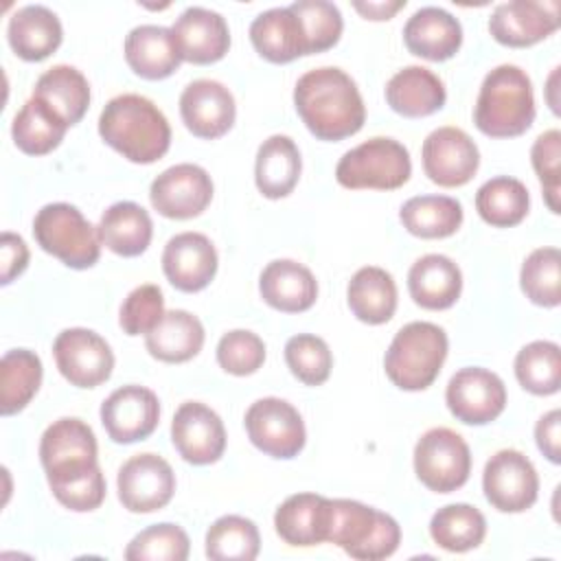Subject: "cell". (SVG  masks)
Masks as SVG:
<instances>
[{"label": "cell", "mask_w": 561, "mask_h": 561, "mask_svg": "<svg viewBox=\"0 0 561 561\" xmlns=\"http://www.w3.org/2000/svg\"><path fill=\"white\" fill-rule=\"evenodd\" d=\"M250 42L272 64H289L309 55L302 22L289 7H274L259 13L250 24Z\"/></svg>", "instance_id": "obj_24"}, {"label": "cell", "mask_w": 561, "mask_h": 561, "mask_svg": "<svg viewBox=\"0 0 561 561\" xmlns=\"http://www.w3.org/2000/svg\"><path fill=\"white\" fill-rule=\"evenodd\" d=\"M430 535L447 552H467L484 541L486 519L471 504H447L432 515Z\"/></svg>", "instance_id": "obj_40"}, {"label": "cell", "mask_w": 561, "mask_h": 561, "mask_svg": "<svg viewBox=\"0 0 561 561\" xmlns=\"http://www.w3.org/2000/svg\"><path fill=\"white\" fill-rule=\"evenodd\" d=\"M414 471L430 491L451 493L469 480V445L449 427H432L414 445Z\"/></svg>", "instance_id": "obj_9"}, {"label": "cell", "mask_w": 561, "mask_h": 561, "mask_svg": "<svg viewBox=\"0 0 561 561\" xmlns=\"http://www.w3.org/2000/svg\"><path fill=\"white\" fill-rule=\"evenodd\" d=\"M191 550L188 535L178 524H153L140 530L125 548L129 561H186Z\"/></svg>", "instance_id": "obj_44"}, {"label": "cell", "mask_w": 561, "mask_h": 561, "mask_svg": "<svg viewBox=\"0 0 561 561\" xmlns=\"http://www.w3.org/2000/svg\"><path fill=\"white\" fill-rule=\"evenodd\" d=\"M149 199L162 217L193 219L208 208L213 199V180L197 164H173L151 182Z\"/></svg>", "instance_id": "obj_16"}, {"label": "cell", "mask_w": 561, "mask_h": 561, "mask_svg": "<svg viewBox=\"0 0 561 561\" xmlns=\"http://www.w3.org/2000/svg\"><path fill=\"white\" fill-rule=\"evenodd\" d=\"M53 355L59 373L77 388H96L110 379L114 353L110 344L92 329L72 327L53 342Z\"/></svg>", "instance_id": "obj_12"}, {"label": "cell", "mask_w": 561, "mask_h": 561, "mask_svg": "<svg viewBox=\"0 0 561 561\" xmlns=\"http://www.w3.org/2000/svg\"><path fill=\"white\" fill-rule=\"evenodd\" d=\"M164 316L162 289L153 283L140 285L127 294L121 305L118 324L127 335H147Z\"/></svg>", "instance_id": "obj_48"}, {"label": "cell", "mask_w": 561, "mask_h": 561, "mask_svg": "<svg viewBox=\"0 0 561 561\" xmlns=\"http://www.w3.org/2000/svg\"><path fill=\"white\" fill-rule=\"evenodd\" d=\"M123 50L127 66L149 81L171 77L182 61L171 28L158 24L134 26L125 37Z\"/></svg>", "instance_id": "obj_27"}, {"label": "cell", "mask_w": 561, "mask_h": 561, "mask_svg": "<svg viewBox=\"0 0 561 561\" xmlns=\"http://www.w3.org/2000/svg\"><path fill=\"white\" fill-rule=\"evenodd\" d=\"M37 245L72 270H88L101 256L99 228H94L77 206L66 202L46 204L33 219Z\"/></svg>", "instance_id": "obj_6"}, {"label": "cell", "mask_w": 561, "mask_h": 561, "mask_svg": "<svg viewBox=\"0 0 561 561\" xmlns=\"http://www.w3.org/2000/svg\"><path fill=\"white\" fill-rule=\"evenodd\" d=\"M245 432L250 443L263 454L280 460L298 456L305 447L307 432L300 412L285 399H256L245 412Z\"/></svg>", "instance_id": "obj_10"}, {"label": "cell", "mask_w": 561, "mask_h": 561, "mask_svg": "<svg viewBox=\"0 0 561 561\" xmlns=\"http://www.w3.org/2000/svg\"><path fill=\"white\" fill-rule=\"evenodd\" d=\"M533 169L541 182L546 204L552 213H559V191H561V131L548 129L537 136L530 149Z\"/></svg>", "instance_id": "obj_49"}, {"label": "cell", "mask_w": 561, "mask_h": 561, "mask_svg": "<svg viewBox=\"0 0 561 561\" xmlns=\"http://www.w3.org/2000/svg\"><path fill=\"white\" fill-rule=\"evenodd\" d=\"M421 158L425 175L445 188L467 184L480 167L478 145L467 131L451 125L427 134L423 140Z\"/></svg>", "instance_id": "obj_15"}, {"label": "cell", "mask_w": 561, "mask_h": 561, "mask_svg": "<svg viewBox=\"0 0 561 561\" xmlns=\"http://www.w3.org/2000/svg\"><path fill=\"white\" fill-rule=\"evenodd\" d=\"M353 7L366 18V20H390L399 9L405 7V0L397 2H353Z\"/></svg>", "instance_id": "obj_53"}, {"label": "cell", "mask_w": 561, "mask_h": 561, "mask_svg": "<svg viewBox=\"0 0 561 561\" xmlns=\"http://www.w3.org/2000/svg\"><path fill=\"white\" fill-rule=\"evenodd\" d=\"M99 134L114 151L136 164L160 160L171 145V127L162 110L142 94L110 99L99 116Z\"/></svg>", "instance_id": "obj_2"}, {"label": "cell", "mask_w": 561, "mask_h": 561, "mask_svg": "<svg viewBox=\"0 0 561 561\" xmlns=\"http://www.w3.org/2000/svg\"><path fill=\"white\" fill-rule=\"evenodd\" d=\"M261 537L252 519L224 515L206 533V557L215 561H252L259 557Z\"/></svg>", "instance_id": "obj_42"}, {"label": "cell", "mask_w": 561, "mask_h": 561, "mask_svg": "<svg viewBox=\"0 0 561 561\" xmlns=\"http://www.w3.org/2000/svg\"><path fill=\"white\" fill-rule=\"evenodd\" d=\"M101 245L118 256L142 254L153 237V224L149 213L136 202L112 204L99 221Z\"/></svg>", "instance_id": "obj_33"}, {"label": "cell", "mask_w": 561, "mask_h": 561, "mask_svg": "<svg viewBox=\"0 0 561 561\" xmlns=\"http://www.w3.org/2000/svg\"><path fill=\"white\" fill-rule=\"evenodd\" d=\"M118 500L129 513L164 508L175 493V473L158 454H136L123 462L116 478Z\"/></svg>", "instance_id": "obj_14"}, {"label": "cell", "mask_w": 561, "mask_h": 561, "mask_svg": "<svg viewBox=\"0 0 561 561\" xmlns=\"http://www.w3.org/2000/svg\"><path fill=\"white\" fill-rule=\"evenodd\" d=\"M535 121L533 83L526 70L513 64L495 66L482 79L473 123L491 138L522 136Z\"/></svg>", "instance_id": "obj_3"}, {"label": "cell", "mask_w": 561, "mask_h": 561, "mask_svg": "<svg viewBox=\"0 0 561 561\" xmlns=\"http://www.w3.org/2000/svg\"><path fill=\"white\" fill-rule=\"evenodd\" d=\"M182 61L208 66L219 61L230 48V31L226 20L210 9L188 7L171 26Z\"/></svg>", "instance_id": "obj_22"}, {"label": "cell", "mask_w": 561, "mask_h": 561, "mask_svg": "<svg viewBox=\"0 0 561 561\" xmlns=\"http://www.w3.org/2000/svg\"><path fill=\"white\" fill-rule=\"evenodd\" d=\"M64 31L59 18L44 4L18 9L7 24L11 50L24 61H42L61 44Z\"/></svg>", "instance_id": "obj_28"}, {"label": "cell", "mask_w": 561, "mask_h": 561, "mask_svg": "<svg viewBox=\"0 0 561 561\" xmlns=\"http://www.w3.org/2000/svg\"><path fill=\"white\" fill-rule=\"evenodd\" d=\"M160 421V401L145 386H123L101 403V423L107 436L118 445L145 440Z\"/></svg>", "instance_id": "obj_17"}, {"label": "cell", "mask_w": 561, "mask_h": 561, "mask_svg": "<svg viewBox=\"0 0 561 561\" xmlns=\"http://www.w3.org/2000/svg\"><path fill=\"white\" fill-rule=\"evenodd\" d=\"M329 543L340 546L359 561H379L399 548L401 528L397 519L357 500H331Z\"/></svg>", "instance_id": "obj_5"}, {"label": "cell", "mask_w": 561, "mask_h": 561, "mask_svg": "<svg viewBox=\"0 0 561 561\" xmlns=\"http://www.w3.org/2000/svg\"><path fill=\"white\" fill-rule=\"evenodd\" d=\"M289 9L300 18L307 44H309V55L313 53H324L333 48L340 42L344 20L340 9L333 2L327 0H296L289 4Z\"/></svg>", "instance_id": "obj_46"}, {"label": "cell", "mask_w": 561, "mask_h": 561, "mask_svg": "<svg viewBox=\"0 0 561 561\" xmlns=\"http://www.w3.org/2000/svg\"><path fill=\"white\" fill-rule=\"evenodd\" d=\"M265 362V344L263 340L248 331L234 329L221 335L217 344V364L237 377H245L256 373Z\"/></svg>", "instance_id": "obj_47"}, {"label": "cell", "mask_w": 561, "mask_h": 561, "mask_svg": "<svg viewBox=\"0 0 561 561\" xmlns=\"http://www.w3.org/2000/svg\"><path fill=\"white\" fill-rule=\"evenodd\" d=\"M42 383V359L28 348L7 351L0 359V412H22Z\"/></svg>", "instance_id": "obj_38"}, {"label": "cell", "mask_w": 561, "mask_h": 561, "mask_svg": "<svg viewBox=\"0 0 561 561\" xmlns=\"http://www.w3.org/2000/svg\"><path fill=\"white\" fill-rule=\"evenodd\" d=\"M259 291L272 309L283 313H300L313 307L318 298V283L311 270L302 263L276 259L263 267Z\"/></svg>", "instance_id": "obj_26"}, {"label": "cell", "mask_w": 561, "mask_h": 561, "mask_svg": "<svg viewBox=\"0 0 561 561\" xmlns=\"http://www.w3.org/2000/svg\"><path fill=\"white\" fill-rule=\"evenodd\" d=\"M331 500L318 493L289 495L274 513L276 535L294 548H311L329 537Z\"/></svg>", "instance_id": "obj_25"}, {"label": "cell", "mask_w": 561, "mask_h": 561, "mask_svg": "<svg viewBox=\"0 0 561 561\" xmlns=\"http://www.w3.org/2000/svg\"><path fill=\"white\" fill-rule=\"evenodd\" d=\"M445 401L460 423L486 425L504 412L506 388L495 373L480 366H467L449 379Z\"/></svg>", "instance_id": "obj_13"}, {"label": "cell", "mask_w": 561, "mask_h": 561, "mask_svg": "<svg viewBox=\"0 0 561 561\" xmlns=\"http://www.w3.org/2000/svg\"><path fill=\"white\" fill-rule=\"evenodd\" d=\"M530 208V195L522 180L497 175L486 180L476 193L478 215L495 228H511L524 221Z\"/></svg>", "instance_id": "obj_39"}, {"label": "cell", "mask_w": 561, "mask_h": 561, "mask_svg": "<svg viewBox=\"0 0 561 561\" xmlns=\"http://www.w3.org/2000/svg\"><path fill=\"white\" fill-rule=\"evenodd\" d=\"M162 272L175 289L202 291L217 274V250L202 232H180L164 245Z\"/></svg>", "instance_id": "obj_21"}, {"label": "cell", "mask_w": 561, "mask_h": 561, "mask_svg": "<svg viewBox=\"0 0 561 561\" xmlns=\"http://www.w3.org/2000/svg\"><path fill=\"white\" fill-rule=\"evenodd\" d=\"M408 289L412 300L423 309H449L462 291L460 267L445 254H425L412 263Z\"/></svg>", "instance_id": "obj_30"}, {"label": "cell", "mask_w": 561, "mask_h": 561, "mask_svg": "<svg viewBox=\"0 0 561 561\" xmlns=\"http://www.w3.org/2000/svg\"><path fill=\"white\" fill-rule=\"evenodd\" d=\"M180 116L193 136L215 140L234 125V96L215 79H195L180 94Z\"/></svg>", "instance_id": "obj_19"}, {"label": "cell", "mask_w": 561, "mask_h": 561, "mask_svg": "<svg viewBox=\"0 0 561 561\" xmlns=\"http://www.w3.org/2000/svg\"><path fill=\"white\" fill-rule=\"evenodd\" d=\"M68 123L42 99L31 96L11 123V136L20 151L26 156H44L59 147Z\"/></svg>", "instance_id": "obj_35"}, {"label": "cell", "mask_w": 561, "mask_h": 561, "mask_svg": "<svg viewBox=\"0 0 561 561\" xmlns=\"http://www.w3.org/2000/svg\"><path fill=\"white\" fill-rule=\"evenodd\" d=\"M33 96L50 105L70 127L77 125L88 112L90 85L81 70L68 64H57L37 79Z\"/></svg>", "instance_id": "obj_36"}, {"label": "cell", "mask_w": 561, "mask_h": 561, "mask_svg": "<svg viewBox=\"0 0 561 561\" xmlns=\"http://www.w3.org/2000/svg\"><path fill=\"white\" fill-rule=\"evenodd\" d=\"M96 454L99 447L92 427L75 416H64L50 423L39 440V460L48 486L94 471L99 467Z\"/></svg>", "instance_id": "obj_8"}, {"label": "cell", "mask_w": 561, "mask_h": 561, "mask_svg": "<svg viewBox=\"0 0 561 561\" xmlns=\"http://www.w3.org/2000/svg\"><path fill=\"white\" fill-rule=\"evenodd\" d=\"M519 285L530 302L557 307L561 302V252L557 248L533 250L522 263Z\"/></svg>", "instance_id": "obj_43"}, {"label": "cell", "mask_w": 561, "mask_h": 561, "mask_svg": "<svg viewBox=\"0 0 561 561\" xmlns=\"http://www.w3.org/2000/svg\"><path fill=\"white\" fill-rule=\"evenodd\" d=\"M346 300L357 320L366 324H383L397 311L394 278L377 265L359 267L348 280Z\"/></svg>", "instance_id": "obj_34"}, {"label": "cell", "mask_w": 561, "mask_h": 561, "mask_svg": "<svg viewBox=\"0 0 561 561\" xmlns=\"http://www.w3.org/2000/svg\"><path fill=\"white\" fill-rule=\"evenodd\" d=\"M410 175L412 160L408 149L399 140L383 136H375L348 149L335 167L337 184L351 191H394L403 186Z\"/></svg>", "instance_id": "obj_7"}, {"label": "cell", "mask_w": 561, "mask_h": 561, "mask_svg": "<svg viewBox=\"0 0 561 561\" xmlns=\"http://www.w3.org/2000/svg\"><path fill=\"white\" fill-rule=\"evenodd\" d=\"M285 362L291 375L305 386L324 383L333 368V355L329 344L311 333H298L287 340Z\"/></svg>", "instance_id": "obj_45"}, {"label": "cell", "mask_w": 561, "mask_h": 561, "mask_svg": "<svg viewBox=\"0 0 561 561\" xmlns=\"http://www.w3.org/2000/svg\"><path fill=\"white\" fill-rule=\"evenodd\" d=\"M302 169L300 151L289 136L274 134L261 142L254 162V182L263 197H287L298 184Z\"/></svg>", "instance_id": "obj_31"}, {"label": "cell", "mask_w": 561, "mask_h": 561, "mask_svg": "<svg viewBox=\"0 0 561 561\" xmlns=\"http://www.w3.org/2000/svg\"><path fill=\"white\" fill-rule=\"evenodd\" d=\"M53 495L57 497V502L75 513H88L94 511L103 504L105 500V478L101 467H96L94 471L72 478L64 484L50 486Z\"/></svg>", "instance_id": "obj_50"}, {"label": "cell", "mask_w": 561, "mask_h": 561, "mask_svg": "<svg viewBox=\"0 0 561 561\" xmlns=\"http://www.w3.org/2000/svg\"><path fill=\"white\" fill-rule=\"evenodd\" d=\"M408 50L427 61L451 59L462 44V26L458 18L440 7H421L403 26Z\"/></svg>", "instance_id": "obj_23"}, {"label": "cell", "mask_w": 561, "mask_h": 561, "mask_svg": "<svg viewBox=\"0 0 561 561\" xmlns=\"http://www.w3.org/2000/svg\"><path fill=\"white\" fill-rule=\"evenodd\" d=\"M204 324L197 316L184 309L164 311L162 320L145 335V346L151 357L167 364L193 359L204 346Z\"/></svg>", "instance_id": "obj_32"}, {"label": "cell", "mask_w": 561, "mask_h": 561, "mask_svg": "<svg viewBox=\"0 0 561 561\" xmlns=\"http://www.w3.org/2000/svg\"><path fill=\"white\" fill-rule=\"evenodd\" d=\"M171 440L191 465H213L224 456L226 430L215 410L202 401H184L171 421Z\"/></svg>", "instance_id": "obj_18"}, {"label": "cell", "mask_w": 561, "mask_h": 561, "mask_svg": "<svg viewBox=\"0 0 561 561\" xmlns=\"http://www.w3.org/2000/svg\"><path fill=\"white\" fill-rule=\"evenodd\" d=\"M294 105L307 129L320 140H344L366 121L355 81L335 66L307 70L294 88Z\"/></svg>", "instance_id": "obj_1"}, {"label": "cell", "mask_w": 561, "mask_h": 561, "mask_svg": "<svg viewBox=\"0 0 561 561\" xmlns=\"http://www.w3.org/2000/svg\"><path fill=\"white\" fill-rule=\"evenodd\" d=\"M399 219L414 237L445 239L460 228L462 206L447 195H416L401 206Z\"/></svg>", "instance_id": "obj_37"}, {"label": "cell", "mask_w": 561, "mask_h": 561, "mask_svg": "<svg viewBox=\"0 0 561 561\" xmlns=\"http://www.w3.org/2000/svg\"><path fill=\"white\" fill-rule=\"evenodd\" d=\"M0 283L2 285H9L15 276H20L26 265H28V248L24 243V239L20 234H13V232H2L0 237Z\"/></svg>", "instance_id": "obj_51"}, {"label": "cell", "mask_w": 561, "mask_h": 561, "mask_svg": "<svg viewBox=\"0 0 561 561\" xmlns=\"http://www.w3.org/2000/svg\"><path fill=\"white\" fill-rule=\"evenodd\" d=\"M535 440L539 451L550 462H561V412L550 410L546 412L535 425Z\"/></svg>", "instance_id": "obj_52"}, {"label": "cell", "mask_w": 561, "mask_h": 561, "mask_svg": "<svg viewBox=\"0 0 561 561\" xmlns=\"http://www.w3.org/2000/svg\"><path fill=\"white\" fill-rule=\"evenodd\" d=\"M515 377L524 390L537 397L554 394L561 386V351L559 344L535 340L515 357Z\"/></svg>", "instance_id": "obj_41"}, {"label": "cell", "mask_w": 561, "mask_h": 561, "mask_svg": "<svg viewBox=\"0 0 561 561\" xmlns=\"http://www.w3.org/2000/svg\"><path fill=\"white\" fill-rule=\"evenodd\" d=\"M386 101L392 112L405 118H423L443 110L445 83L423 66H405L386 83Z\"/></svg>", "instance_id": "obj_29"}, {"label": "cell", "mask_w": 561, "mask_h": 561, "mask_svg": "<svg viewBox=\"0 0 561 561\" xmlns=\"http://www.w3.org/2000/svg\"><path fill=\"white\" fill-rule=\"evenodd\" d=\"M482 491L500 513H524L539 495L537 469L522 451L500 449L484 465Z\"/></svg>", "instance_id": "obj_11"}, {"label": "cell", "mask_w": 561, "mask_h": 561, "mask_svg": "<svg viewBox=\"0 0 561 561\" xmlns=\"http://www.w3.org/2000/svg\"><path fill=\"white\" fill-rule=\"evenodd\" d=\"M559 28V4L557 2H533L513 0L502 2L489 18V33L495 42L511 48H526Z\"/></svg>", "instance_id": "obj_20"}, {"label": "cell", "mask_w": 561, "mask_h": 561, "mask_svg": "<svg viewBox=\"0 0 561 561\" xmlns=\"http://www.w3.org/2000/svg\"><path fill=\"white\" fill-rule=\"evenodd\" d=\"M447 333L434 322H408L392 337L383 370L388 379L401 390H425L438 377L447 357Z\"/></svg>", "instance_id": "obj_4"}]
</instances>
